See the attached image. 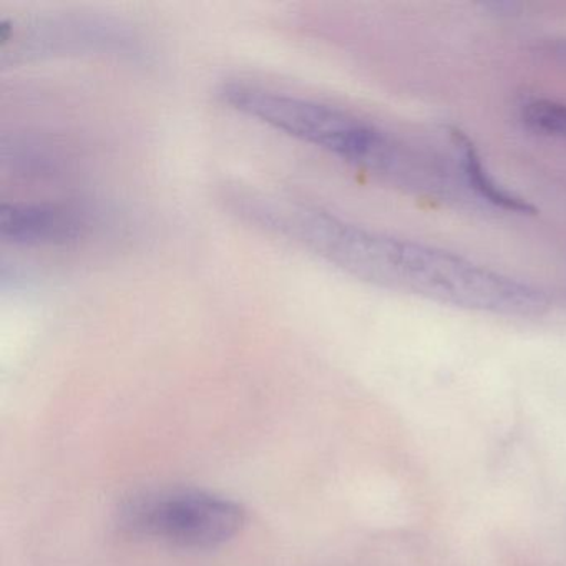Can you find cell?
<instances>
[{"label":"cell","mask_w":566,"mask_h":566,"mask_svg":"<svg viewBox=\"0 0 566 566\" xmlns=\"http://www.w3.org/2000/svg\"><path fill=\"white\" fill-rule=\"evenodd\" d=\"M284 238L324 263L387 290L416 294L462 310L502 316H539L543 291L449 251L400 240L303 203L284 221Z\"/></svg>","instance_id":"1"},{"label":"cell","mask_w":566,"mask_h":566,"mask_svg":"<svg viewBox=\"0 0 566 566\" xmlns=\"http://www.w3.org/2000/svg\"><path fill=\"white\" fill-rule=\"evenodd\" d=\"M218 95L238 114L389 184L432 190L440 181L439 168L427 164L409 145L336 105L247 81L224 82Z\"/></svg>","instance_id":"2"},{"label":"cell","mask_w":566,"mask_h":566,"mask_svg":"<svg viewBox=\"0 0 566 566\" xmlns=\"http://www.w3.org/2000/svg\"><path fill=\"white\" fill-rule=\"evenodd\" d=\"M558 54L566 59V44L558 49Z\"/></svg>","instance_id":"7"},{"label":"cell","mask_w":566,"mask_h":566,"mask_svg":"<svg viewBox=\"0 0 566 566\" xmlns=\"http://www.w3.org/2000/svg\"><path fill=\"white\" fill-rule=\"evenodd\" d=\"M244 525L233 500L201 490H165L135 499L122 510L120 526L135 538L180 548L210 549L230 542Z\"/></svg>","instance_id":"3"},{"label":"cell","mask_w":566,"mask_h":566,"mask_svg":"<svg viewBox=\"0 0 566 566\" xmlns=\"http://www.w3.org/2000/svg\"><path fill=\"white\" fill-rule=\"evenodd\" d=\"M453 150L457 155V165H459L460 175L463 184L475 191L476 197L482 198L486 203L493 205L500 210L510 211V213L533 214L535 207L528 201L523 200L513 191L506 190L502 185L496 184L495 178L490 174L486 165L483 164L479 150L472 144L469 137L459 128L450 130Z\"/></svg>","instance_id":"5"},{"label":"cell","mask_w":566,"mask_h":566,"mask_svg":"<svg viewBox=\"0 0 566 566\" xmlns=\"http://www.w3.org/2000/svg\"><path fill=\"white\" fill-rule=\"evenodd\" d=\"M523 125L535 134L566 140V104L555 101L526 102L520 111Z\"/></svg>","instance_id":"6"},{"label":"cell","mask_w":566,"mask_h":566,"mask_svg":"<svg viewBox=\"0 0 566 566\" xmlns=\"http://www.w3.org/2000/svg\"><path fill=\"white\" fill-rule=\"evenodd\" d=\"M91 230V213L77 205L6 203L0 211V237L15 247H65Z\"/></svg>","instance_id":"4"}]
</instances>
